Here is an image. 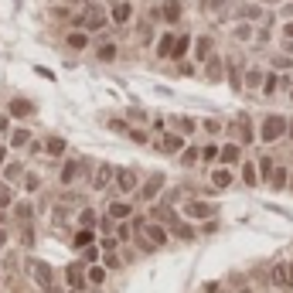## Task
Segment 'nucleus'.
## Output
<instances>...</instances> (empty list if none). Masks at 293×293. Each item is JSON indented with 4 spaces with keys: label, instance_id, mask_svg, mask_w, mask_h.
Segmentation results:
<instances>
[{
    "label": "nucleus",
    "instance_id": "1",
    "mask_svg": "<svg viewBox=\"0 0 293 293\" xmlns=\"http://www.w3.org/2000/svg\"><path fill=\"white\" fill-rule=\"evenodd\" d=\"M283 133H287V116H280V113H269L263 120V126H259V140L263 144H276Z\"/></svg>",
    "mask_w": 293,
    "mask_h": 293
},
{
    "label": "nucleus",
    "instance_id": "2",
    "mask_svg": "<svg viewBox=\"0 0 293 293\" xmlns=\"http://www.w3.org/2000/svg\"><path fill=\"white\" fill-rule=\"evenodd\" d=\"M269 280H273L276 287H293V266L290 263H276V266L269 269Z\"/></svg>",
    "mask_w": 293,
    "mask_h": 293
},
{
    "label": "nucleus",
    "instance_id": "3",
    "mask_svg": "<svg viewBox=\"0 0 293 293\" xmlns=\"http://www.w3.org/2000/svg\"><path fill=\"white\" fill-rule=\"evenodd\" d=\"M99 27H106V14L99 7H89L82 14V31H99Z\"/></svg>",
    "mask_w": 293,
    "mask_h": 293
},
{
    "label": "nucleus",
    "instance_id": "4",
    "mask_svg": "<svg viewBox=\"0 0 293 293\" xmlns=\"http://www.w3.org/2000/svg\"><path fill=\"white\" fill-rule=\"evenodd\" d=\"M184 215L188 219H212L215 215V205H208V201H188L184 205Z\"/></svg>",
    "mask_w": 293,
    "mask_h": 293
},
{
    "label": "nucleus",
    "instance_id": "5",
    "mask_svg": "<svg viewBox=\"0 0 293 293\" xmlns=\"http://www.w3.org/2000/svg\"><path fill=\"white\" fill-rule=\"evenodd\" d=\"M157 14H160V21H167V24H177V21H181V0H164Z\"/></svg>",
    "mask_w": 293,
    "mask_h": 293
},
{
    "label": "nucleus",
    "instance_id": "6",
    "mask_svg": "<svg viewBox=\"0 0 293 293\" xmlns=\"http://www.w3.org/2000/svg\"><path fill=\"white\" fill-rule=\"evenodd\" d=\"M144 235L153 242V245H164V242H167V225H160V221H150V225H144Z\"/></svg>",
    "mask_w": 293,
    "mask_h": 293
},
{
    "label": "nucleus",
    "instance_id": "7",
    "mask_svg": "<svg viewBox=\"0 0 293 293\" xmlns=\"http://www.w3.org/2000/svg\"><path fill=\"white\" fill-rule=\"evenodd\" d=\"M160 188H164V174H153V177H150V181H146L144 188H140V198H144V201H153V198H157V191H160Z\"/></svg>",
    "mask_w": 293,
    "mask_h": 293
},
{
    "label": "nucleus",
    "instance_id": "8",
    "mask_svg": "<svg viewBox=\"0 0 293 293\" xmlns=\"http://www.w3.org/2000/svg\"><path fill=\"white\" fill-rule=\"evenodd\" d=\"M113 177H116V184H120V191H123V195H130V191L137 188V174H133V171H126V167H123V171H116Z\"/></svg>",
    "mask_w": 293,
    "mask_h": 293
},
{
    "label": "nucleus",
    "instance_id": "9",
    "mask_svg": "<svg viewBox=\"0 0 293 293\" xmlns=\"http://www.w3.org/2000/svg\"><path fill=\"white\" fill-rule=\"evenodd\" d=\"M167 228H171V232H174V235H177V239H188V242H191V239H195V228H191V225H188V221H181V219H177V215H174V219L167 221Z\"/></svg>",
    "mask_w": 293,
    "mask_h": 293
},
{
    "label": "nucleus",
    "instance_id": "10",
    "mask_svg": "<svg viewBox=\"0 0 293 293\" xmlns=\"http://www.w3.org/2000/svg\"><path fill=\"white\" fill-rule=\"evenodd\" d=\"M130 14H133V3H126V0H123V3H116V7H113V14H109V17H113V24H126V21H130Z\"/></svg>",
    "mask_w": 293,
    "mask_h": 293
},
{
    "label": "nucleus",
    "instance_id": "11",
    "mask_svg": "<svg viewBox=\"0 0 293 293\" xmlns=\"http://www.w3.org/2000/svg\"><path fill=\"white\" fill-rule=\"evenodd\" d=\"M113 174H116V171H113L109 164H102V167L96 171V181H92V188H96V191H102V188H106V184L113 181Z\"/></svg>",
    "mask_w": 293,
    "mask_h": 293
},
{
    "label": "nucleus",
    "instance_id": "12",
    "mask_svg": "<svg viewBox=\"0 0 293 293\" xmlns=\"http://www.w3.org/2000/svg\"><path fill=\"white\" fill-rule=\"evenodd\" d=\"M181 146H184V137H181V133H167V137L160 140V150H164V153H177Z\"/></svg>",
    "mask_w": 293,
    "mask_h": 293
},
{
    "label": "nucleus",
    "instance_id": "13",
    "mask_svg": "<svg viewBox=\"0 0 293 293\" xmlns=\"http://www.w3.org/2000/svg\"><path fill=\"white\" fill-rule=\"evenodd\" d=\"M188 48H191V34H181V38H174L171 58H184V55H188Z\"/></svg>",
    "mask_w": 293,
    "mask_h": 293
},
{
    "label": "nucleus",
    "instance_id": "14",
    "mask_svg": "<svg viewBox=\"0 0 293 293\" xmlns=\"http://www.w3.org/2000/svg\"><path fill=\"white\" fill-rule=\"evenodd\" d=\"M65 45H69V48H75V51H82V48L89 45V31H72V34L65 38Z\"/></svg>",
    "mask_w": 293,
    "mask_h": 293
},
{
    "label": "nucleus",
    "instance_id": "15",
    "mask_svg": "<svg viewBox=\"0 0 293 293\" xmlns=\"http://www.w3.org/2000/svg\"><path fill=\"white\" fill-rule=\"evenodd\" d=\"M31 113H34V106L27 99H10V116H31Z\"/></svg>",
    "mask_w": 293,
    "mask_h": 293
},
{
    "label": "nucleus",
    "instance_id": "16",
    "mask_svg": "<svg viewBox=\"0 0 293 293\" xmlns=\"http://www.w3.org/2000/svg\"><path fill=\"white\" fill-rule=\"evenodd\" d=\"M133 215V205H126V201H113L109 205V219H130Z\"/></svg>",
    "mask_w": 293,
    "mask_h": 293
},
{
    "label": "nucleus",
    "instance_id": "17",
    "mask_svg": "<svg viewBox=\"0 0 293 293\" xmlns=\"http://www.w3.org/2000/svg\"><path fill=\"white\" fill-rule=\"evenodd\" d=\"M219 157L225 160V164H235V160L242 157V150H239V144H225V146L219 150Z\"/></svg>",
    "mask_w": 293,
    "mask_h": 293
},
{
    "label": "nucleus",
    "instance_id": "18",
    "mask_svg": "<svg viewBox=\"0 0 293 293\" xmlns=\"http://www.w3.org/2000/svg\"><path fill=\"white\" fill-rule=\"evenodd\" d=\"M96 58H99V62H113V58H116V45H113V41H102V45L96 48Z\"/></svg>",
    "mask_w": 293,
    "mask_h": 293
},
{
    "label": "nucleus",
    "instance_id": "19",
    "mask_svg": "<svg viewBox=\"0 0 293 293\" xmlns=\"http://www.w3.org/2000/svg\"><path fill=\"white\" fill-rule=\"evenodd\" d=\"M34 280H38L41 287H51V269H48V263H34Z\"/></svg>",
    "mask_w": 293,
    "mask_h": 293
},
{
    "label": "nucleus",
    "instance_id": "20",
    "mask_svg": "<svg viewBox=\"0 0 293 293\" xmlns=\"http://www.w3.org/2000/svg\"><path fill=\"white\" fill-rule=\"evenodd\" d=\"M212 184H215V188H228V184H232V171H225V167L212 171Z\"/></svg>",
    "mask_w": 293,
    "mask_h": 293
},
{
    "label": "nucleus",
    "instance_id": "21",
    "mask_svg": "<svg viewBox=\"0 0 293 293\" xmlns=\"http://www.w3.org/2000/svg\"><path fill=\"white\" fill-rule=\"evenodd\" d=\"M287 174H290V171H283V167H273V174H269V184H273L276 191H280V188H287V184H290V181H287Z\"/></svg>",
    "mask_w": 293,
    "mask_h": 293
},
{
    "label": "nucleus",
    "instance_id": "22",
    "mask_svg": "<svg viewBox=\"0 0 293 293\" xmlns=\"http://www.w3.org/2000/svg\"><path fill=\"white\" fill-rule=\"evenodd\" d=\"M75 177H78V160H69V164L62 167V184H72Z\"/></svg>",
    "mask_w": 293,
    "mask_h": 293
},
{
    "label": "nucleus",
    "instance_id": "23",
    "mask_svg": "<svg viewBox=\"0 0 293 293\" xmlns=\"http://www.w3.org/2000/svg\"><path fill=\"white\" fill-rule=\"evenodd\" d=\"M171 48H174V34H164V38L157 41V55H160V58H171Z\"/></svg>",
    "mask_w": 293,
    "mask_h": 293
},
{
    "label": "nucleus",
    "instance_id": "24",
    "mask_svg": "<svg viewBox=\"0 0 293 293\" xmlns=\"http://www.w3.org/2000/svg\"><path fill=\"white\" fill-rule=\"evenodd\" d=\"M174 123H177V133H181V137L195 133V120H191V116H174Z\"/></svg>",
    "mask_w": 293,
    "mask_h": 293
},
{
    "label": "nucleus",
    "instance_id": "25",
    "mask_svg": "<svg viewBox=\"0 0 293 293\" xmlns=\"http://www.w3.org/2000/svg\"><path fill=\"white\" fill-rule=\"evenodd\" d=\"M242 181L252 188V184H259V171H256V164H242Z\"/></svg>",
    "mask_w": 293,
    "mask_h": 293
},
{
    "label": "nucleus",
    "instance_id": "26",
    "mask_svg": "<svg viewBox=\"0 0 293 293\" xmlns=\"http://www.w3.org/2000/svg\"><path fill=\"white\" fill-rule=\"evenodd\" d=\"M45 150H48L51 157H62V153H65V140H62V137H51V140L45 144Z\"/></svg>",
    "mask_w": 293,
    "mask_h": 293
},
{
    "label": "nucleus",
    "instance_id": "27",
    "mask_svg": "<svg viewBox=\"0 0 293 293\" xmlns=\"http://www.w3.org/2000/svg\"><path fill=\"white\" fill-rule=\"evenodd\" d=\"M195 55H198V58H208V55H212V38H198V41H195Z\"/></svg>",
    "mask_w": 293,
    "mask_h": 293
},
{
    "label": "nucleus",
    "instance_id": "28",
    "mask_svg": "<svg viewBox=\"0 0 293 293\" xmlns=\"http://www.w3.org/2000/svg\"><path fill=\"white\" fill-rule=\"evenodd\" d=\"M205 75H208L212 82H219V78H221V58H219V55L208 58V72H205Z\"/></svg>",
    "mask_w": 293,
    "mask_h": 293
},
{
    "label": "nucleus",
    "instance_id": "29",
    "mask_svg": "<svg viewBox=\"0 0 293 293\" xmlns=\"http://www.w3.org/2000/svg\"><path fill=\"white\" fill-rule=\"evenodd\" d=\"M198 160H201V150H195V146H188V150L181 153V164H184V167H191V164H198Z\"/></svg>",
    "mask_w": 293,
    "mask_h": 293
},
{
    "label": "nucleus",
    "instance_id": "30",
    "mask_svg": "<svg viewBox=\"0 0 293 293\" xmlns=\"http://www.w3.org/2000/svg\"><path fill=\"white\" fill-rule=\"evenodd\" d=\"M27 144H31V133H27V130H14L10 146H27Z\"/></svg>",
    "mask_w": 293,
    "mask_h": 293
},
{
    "label": "nucleus",
    "instance_id": "31",
    "mask_svg": "<svg viewBox=\"0 0 293 293\" xmlns=\"http://www.w3.org/2000/svg\"><path fill=\"white\" fill-rule=\"evenodd\" d=\"M69 283H72L75 290L85 283V276H82V266H69Z\"/></svg>",
    "mask_w": 293,
    "mask_h": 293
},
{
    "label": "nucleus",
    "instance_id": "32",
    "mask_svg": "<svg viewBox=\"0 0 293 293\" xmlns=\"http://www.w3.org/2000/svg\"><path fill=\"white\" fill-rule=\"evenodd\" d=\"M75 245H78V249L92 245V228H82V232H75Z\"/></svg>",
    "mask_w": 293,
    "mask_h": 293
},
{
    "label": "nucleus",
    "instance_id": "33",
    "mask_svg": "<svg viewBox=\"0 0 293 293\" xmlns=\"http://www.w3.org/2000/svg\"><path fill=\"white\" fill-rule=\"evenodd\" d=\"M219 150H221L219 144H208L205 150H201V160H208V164H212V160H219Z\"/></svg>",
    "mask_w": 293,
    "mask_h": 293
},
{
    "label": "nucleus",
    "instance_id": "34",
    "mask_svg": "<svg viewBox=\"0 0 293 293\" xmlns=\"http://www.w3.org/2000/svg\"><path fill=\"white\" fill-rule=\"evenodd\" d=\"M239 133H242V144H249V140H252V130H249V116H242V120H239Z\"/></svg>",
    "mask_w": 293,
    "mask_h": 293
},
{
    "label": "nucleus",
    "instance_id": "35",
    "mask_svg": "<svg viewBox=\"0 0 293 293\" xmlns=\"http://www.w3.org/2000/svg\"><path fill=\"white\" fill-rule=\"evenodd\" d=\"M14 201V191H10V184H0V208H7Z\"/></svg>",
    "mask_w": 293,
    "mask_h": 293
},
{
    "label": "nucleus",
    "instance_id": "36",
    "mask_svg": "<svg viewBox=\"0 0 293 293\" xmlns=\"http://www.w3.org/2000/svg\"><path fill=\"white\" fill-rule=\"evenodd\" d=\"M228 82H232V89H242V78H239V69H235V62H228Z\"/></svg>",
    "mask_w": 293,
    "mask_h": 293
},
{
    "label": "nucleus",
    "instance_id": "37",
    "mask_svg": "<svg viewBox=\"0 0 293 293\" xmlns=\"http://www.w3.org/2000/svg\"><path fill=\"white\" fill-rule=\"evenodd\" d=\"M263 78H266L263 69H249V75H245V82H249V85H263Z\"/></svg>",
    "mask_w": 293,
    "mask_h": 293
},
{
    "label": "nucleus",
    "instance_id": "38",
    "mask_svg": "<svg viewBox=\"0 0 293 293\" xmlns=\"http://www.w3.org/2000/svg\"><path fill=\"white\" fill-rule=\"evenodd\" d=\"M235 38H239V41H249V38H252V27H249V24H235Z\"/></svg>",
    "mask_w": 293,
    "mask_h": 293
},
{
    "label": "nucleus",
    "instance_id": "39",
    "mask_svg": "<svg viewBox=\"0 0 293 293\" xmlns=\"http://www.w3.org/2000/svg\"><path fill=\"white\" fill-rule=\"evenodd\" d=\"M102 280H106V269L102 266H92L89 269V283H102Z\"/></svg>",
    "mask_w": 293,
    "mask_h": 293
},
{
    "label": "nucleus",
    "instance_id": "40",
    "mask_svg": "<svg viewBox=\"0 0 293 293\" xmlns=\"http://www.w3.org/2000/svg\"><path fill=\"white\" fill-rule=\"evenodd\" d=\"M78 221H82V228H92V225H96V212H89V208H85V212L78 215Z\"/></svg>",
    "mask_w": 293,
    "mask_h": 293
},
{
    "label": "nucleus",
    "instance_id": "41",
    "mask_svg": "<svg viewBox=\"0 0 293 293\" xmlns=\"http://www.w3.org/2000/svg\"><path fill=\"white\" fill-rule=\"evenodd\" d=\"M263 92H266V96L276 92V75H266V78H263Z\"/></svg>",
    "mask_w": 293,
    "mask_h": 293
},
{
    "label": "nucleus",
    "instance_id": "42",
    "mask_svg": "<svg viewBox=\"0 0 293 293\" xmlns=\"http://www.w3.org/2000/svg\"><path fill=\"white\" fill-rule=\"evenodd\" d=\"M259 171H263V177L269 181V174H273V160H269V157H263V160H259Z\"/></svg>",
    "mask_w": 293,
    "mask_h": 293
},
{
    "label": "nucleus",
    "instance_id": "43",
    "mask_svg": "<svg viewBox=\"0 0 293 293\" xmlns=\"http://www.w3.org/2000/svg\"><path fill=\"white\" fill-rule=\"evenodd\" d=\"M242 14H245L249 21H256V17H259V7H256V3H249V7H242Z\"/></svg>",
    "mask_w": 293,
    "mask_h": 293
},
{
    "label": "nucleus",
    "instance_id": "44",
    "mask_svg": "<svg viewBox=\"0 0 293 293\" xmlns=\"http://www.w3.org/2000/svg\"><path fill=\"white\" fill-rule=\"evenodd\" d=\"M273 65H276V69H290L293 62L287 58V55H276V58H273Z\"/></svg>",
    "mask_w": 293,
    "mask_h": 293
},
{
    "label": "nucleus",
    "instance_id": "45",
    "mask_svg": "<svg viewBox=\"0 0 293 293\" xmlns=\"http://www.w3.org/2000/svg\"><path fill=\"white\" fill-rule=\"evenodd\" d=\"M17 219H21V221L31 219V205H17Z\"/></svg>",
    "mask_w": 293,
    "mask_h": 293
},
{
    "label": "nucleus",
    "instance_id": "46",
    "mask_svg": "<svg viewBox=\"0 0 293 293\" xmlns=\"http://www.w3.org/2000/svg\"><path fill=\"white\" fill-rule=\"evenodd\" d=\"M3 174H7V181H14V177H17V174H21V164H10V167H7V171H3Z\"/></svg>",
    "mask_w": 293,
    "mask_h": 293
},
{
    "label": "nucleus",
    "instance_id": "47",
    "mask_svg": "<svg viewBox=\"0 0 293 293\" xmlns=\"http://www.w3.org/2000/svg\"><path fill=\"white\" fill-rule=\"evenodd\" d=\"M38 184H41V181H38L34 174H27V181H24V188H27V191H38Z\"/></svg>",
    "mask_w": 293,
    "mask_h": 293
},
{
    "label": "nucleus",
    "instance_id": "48",
    "mask_svg": "<svg viewBox=\"0 0 293 293\" xmlns=\"http://www.w3.org/2000/svg\"><path fill=\"white\" fill-rule=\"evenodd\" d=\"M205 130H208V133H219L221 123H219V120H205Z\"/></svg>",
    "mask_w": 293,
    "mask_h": 293
},
{
    "label": "nucleus",
    "instance_id": "49",
    "mask_svg": "<svg viewBox=\"0 0 293 293\" xmlns=\"http://www.w3.org/2000/svg\"><path fill=\"white\" fill-rule=\"evenodd\" d=\"M96 259H99V252H96V249H89V245H85V263H96Z\"/></svg>",
    "mask_w": 293,
    "mask_h": 293
},
{
    "label": "nucleus",
    "instance_id": "50",
    "mask_svg": "<svg viewBox=\"0 0 293 293\" xmlns=\"http://www.w3.org/2000/svg\"><path fill=\"white\" fill-rule=\"evenodd\" d=\"M130 137H133L137 144H144V140H146V133H144V130H130Z\"/></svg>",
    "mask_w": 293,
    "mask_h": 293
},
{
    "label": "nucleus",
    "instance_id": "51",
    "mask_svg": "<svg viewBox=\"0 0 293 293\" xmlns=\"http://www.w3.org/2000/svg\"><path fill=\"white\" fill-rule=\"evenodd\" d=\"M208 3H212V10H221V7H225L228 0H208Z\"/></svg>",
    "mask_w": 293,
    "mask_h": 293
},
{
    "label": "nucleus",
    "instance_id": "52",
    "mask_svg": "<svg viewBox=\"0 0 293 293\" xmlns=\"http://www.w3.org/2000/svg\"><path fill=\"white\" fill-rule=\"evenodd\" d=\"M283 34H287V38H293V21L287 24V27H283Z\"/></svg>",
    "mask_w": 293,
    "mask_h": 293
},
{
    "label": "nucleus",
    "instance_id": "53",
    "mask_svg": "<svg viewBox=\"0 0 293 293\" xmlns=\"http://www.w3.org/2000/svg\"><path fill=\"white\" fill-rule=\"evenodd\" d=\"M287 133H290V137H293V116H290V120H287Z\"/></svg>",
    "mask_w": 293,
    "mask_h": 293
},
{
    "label": "nucleus",
    "instance_id": "54",
    "mask_svg": "<svg viewBox=\"0 0 293 293\" xmlns=\"http://www.w3.org/2000/svg\"><path fill=\"white\" fill-rule=\"evenodd\" d=\"M3 130H7V116H0V133H3Z\"/></svg>",
    "mask_w": 293,
    "mask_h": 293
},
{
    "label": "nucleus",
    "instance_id": "55",
    "mask_svg": "<svg viewBox=\"0 0 293 293\" xmlns=\"http://www.w3.org/2000/svg\"><path fill=\"white\" fill-rule=\"evenodd\" d=\"M0 245H7V232L3 228H0Z\"/></svg>",
    "mask_w": 293,
    "mask_h": 293
},
{
    "label": "nucleus",
    "instance_id": "56",
    "mask_svg": "<svg viewBox=\"0 0 293 293\" xmlns=\"http://www.w3.org/2000/svg\"><path fill=\"white\" fill-rule=\"evenodd\" d=\"M3 157H7V150H3V146H0V164H3Z\"/></svg>",
    "mask_w": 293,
    "mask_h": 293
},
{
    "label": "nucleus",
    "instance_id": "57",
    "mask_svg": "<svg viewBox=\"0 0 293 293\" xmlns=\"http://www.w3.org/2000/svg\"><path fill=\"white\" fill-rule=\"evenodd\" d=\"M290 188H293V171H290Z\"/></svg>",
    "mask_w": 293,
    "mask_h": 293
},
{
    "label": "nucleus",
    "instance_id": "58",
    "mask_svg": "<svg viewBox=\"0 0 293 293\" xmlns=\"http://www.w3.org/2000/svg\"><path fill=\"white\" fill-rule=\"evenodd\" d=\"M239 293H252V290H239Z\"/></svg>",
    "mask_w": 293,
    "mask_h": 293
},
{
    "label": "nucleus",
    "instance_id": "59",
    "mask_svg": "<svg viewBox=\"0 0 293 293\" xmlns=\"http://www.w3.org/2000/svg\"><path fill=\"white\" fill-rule=\"evenodd\" d=\"M69 3H75V0H69Z\"/></svg>",
    "mask_w": 293,
    "mask_h": 293
},
{
    "label": "nucleus",
    "instance_id": "60",
    "mask_svg": "<svg viewBox=\"0 0 293 293\" xmlns=\"http://www.w3.org/2000/svg\"><path fill=\"white\" fill-rule=\"evenodd\" d=\"M290 3H293V0H290Z\"/></svg>",
    "mask_w": 293,
    "mask_h": 293
}]
</instances>
